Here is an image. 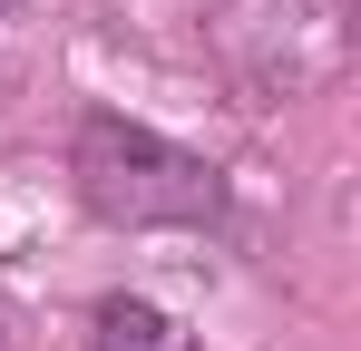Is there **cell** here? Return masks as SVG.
I'll return each instance as SVG.
<instances>
[{
	"label": "cell",
	"mask_w": 361,
	"mask_h": 351,
	"mask_svg": "<svg viewBox=\"0 0 361 351\" xmlns=\"http://www.w3.org/2000/svg\"><path fill=\"white\" fill-rule=\"evenodd\" d=\"M68 185L98 225L118 234H195V225H225L235 215V185L215 156H195L185 137L147 127L127 108H78L68 127Z\"/></svg>",
	"instance_id": "1"
},
{
	"label": "cell",
	"mask_w": 361,
	"mask_h": 351,
	"mask_svg": "<svg viewBox=\"0 0 361 351\" xmlns=\"http://www.w3.org/2000/svg\"><path fill=\"white\" fill-rule=\"evenodd\" d=\"M254 39H274V58H254V108H283V98H312V88H332L342 78V0H283L274 20L264 10H244L225 0V58L254 49Z\"/></svg>",
	"instance_id": "2"
},
{
	"label": "cell",
	"mask_w": 361,
	"mask_h": 351,
	"mask_svg": "<svg viewBox=\"0 0 361 351\" xmlns=\"http://www.w3.org/2000/svg\"><path fill=\"white\" fill-rule=\"evenodd\" d=\"M88 351H195V342H185V322L166 302H147V292H98V302H88Z\"/></svg>",
	"instance_id": "3"
},
{
	"label": "cell",
	"mask_w": 361,
	"mask_h": 351,
	"mask_svg": "<svg viewBox=\"0 0 361 351\" xmlns=\"http://www.w3.org/2000/svg\"><path fill=\"white\" fill-rule=\"evenodd\" d=\"M0 351H10V322H0Z\"/></svg>",
	"instance_id": "4"
},
{
	"label": "cell",
	"mask_w": 361,
	"mask_h": 351,
	"mask_svg": "<svg viewBox=\"0 0 361 351\" xmlns=\"http://www.w3.org/2000/svg\"><path fill=\"white\" fill-rule=\"evenodd\" d=\"M0 20H10V0H0Z\"/></svg>",
	"instance_id": "5"
}]
</instances>
